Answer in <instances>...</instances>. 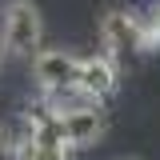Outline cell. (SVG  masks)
<instances>
[{"instance_id":"obj_1","label":"cell","mask_w":160,"mask_h":160,"mask_svg":"<svg viewBox=\"0 0 160 160\" xmlns=\"http://www.w3.org/2000/svg\"><path fill=\"white\" fill-rule=\"evenodd\" d=\"M0 40L16 60H32L44 48V16L32 0H8L0 8Z\"/></svg>"},{"instance_id":"obj_2","label":"cell","mask_w":160,"mask_h":160,"mask_svg":"<svg viewBox=\"0 0 160 160\" xmlns=\"http://www.w3.org/2000/svg\"><path fill=\"white\" fill-rule=\"evenodd\" d=\"M100 48H104V56L116 60V64H128V60L144 56L136 12H124V8L104 12V20H100Z\"/></svg>"},{"instance_id":"obj_3","label":"cell","mask_w":160,"mask_h":160,"mask_svg":"<svg viewBox=\"0 0 160 160\" xmlns=\"http://www.w3.org/2000/svg\"><path fill=\"white\" fill-rule=\"evenodd\" d=\"M28 64H32L36 92L68 88V84H76V72H80V56H76V52H68V48H40Z\"/></svg>"},{"instance_id":"obj_4","label":"cell","mask_w":160,"mask_h":160,"mask_svg":"<svg viewBox=\"0 0 160 160\" xmlns=\"http://www.w3.org/2000/svg\"><path fill=\"white\" fill-rule=\"evenodd\" d=\"M60 128H64V140L80 152V148H88V144H96L104 136L108 116H104V108L92 100V104H76V108L60 112Z\"/></svg>"},{"instance_id":"obj_5","label":"cell","mask_w":160,"mask_h":160,"mask_svg":"<svg viewBox=\"0 0 160 160\" xmlns=\"http://www.w3.org/2000/svg\"><path fill=\"white\" fill-rule=\"evenodd\" d=\"M76 84L88 92L92 100H112L120 88V64L108 60L104 52H92V56H80V72H76Z\"/></svg>"},{"instance_id":"obj_6","label":"cell","mask_w":160,"mask_h":160,"mask_svg":"<svg viewBox=\"0 0 160 160\" xmlns=\"http://www.w3.org/2000/svg\"><path fill=\"white\" fill-rule=\"evenodd\" d=\"M72 144L64 140H40L20 128L16 136H8V160H72Z\"/></svg>"},{"instance_id":"obj_7","label":"cell","mask_w":160,"mask_h":160,"mask_svg":"<svg viewBox=\"0 0 160 160\" xmlns=\"http://www.w3.org/2000/svg\"><path fill=\"white\" fill-rule=\"evenodd\" d=\"M136 24H140V44H144V52L160 48V4L140 8V12H136Z\"/></svg>"},{"instance_id":"obj_8","label":"cell","mask_w":160,"mask_h":160,"mask_svg":"<svg viewBox=\"0 0 160 160\" xmlns=\"http://www.w3.org/2000/svg\"><path fill=\"white\" fill-rule=\"evenodd\" d=\"M0 156H8V132H4V124H0Z\"/></svg>"},{"instance_id":"obj_9","label":"cell","mask_w":160,"mask_h":160,"mask_svg":"<svg viewBox=\"0 0 160 160\" xmlns=\"http://www.w3.org/2000/svg\"><path fill=\"white\" fill-rule=\"evenodd\" d=\"M4 60H8V52H4V40H0V68H4Z\"/></svg>"}]
</instances>
